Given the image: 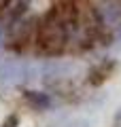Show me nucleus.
I'll return each mask as SVG.
<instances>
[{"mask_svg": "<svg viewBox=\"0 0 121 127\" xmlns=\"http://www.w3.org/2000/svg\"><path fill=\"white\" fill-rule=\"evenodd\" d=\"M32 4H34V0H6L4 6L0 9V23L6 26V23L28 15L30 9H32Z\"/></svg>", "mask_w": 121, "mask_h": 127, "instance_id": "nucleus-2", "label": "nucleus"}, {"mask_svg": "<svg viewBox=\"0 0 121 127\" xmlns=\"http://www.w3.org/2000/svg\"><path fill=\"white\" fill-rule=\"evenodd\" d=\"M19 125V117L17 114H9V117L4 119V123H2V127H17Z\"/></svg>", "mask_w": 121, "mask_h": 127, "instance_id": "nucleus-5", "label": "nucleus"}, {"mask_svg": "<svg viewBox=\"0 0 121 127\" xmlns=\"http://www.w3.org/2000/svg\"><path fill=\"white\" fill-rule=\"evenodd\" d=\"M94 11L102 30L121 34V0H100Z\"/></svg>", "mask_w": 121, "mask_h": 127, "instance_id": "nucleus-1", "label": "nucleus"}, {"mask_svg": "<svg viewBox=\"0 0 121 127\" xmlns=\"http://www.w3.org/2000/svg\"><path fill=\"white\" fill-rule=\"evenodd\" d=\"M115 127H121V110L117 112V117H115Z\"/></svg>", "mask_w": 121, "mask_h": 127, "instance_id": "nucleus-6", "label": "nucleus"}, {"mask_svg": "<svg viewBox=\"0 0 121 127\" xmlns=\"http://www.w3.org/2000/svg\"><path fill=\"white\" fill-rule=\"evenodd\" d=\"M23 100L28 106H32L34 110H45L51 106V97L49 93H43V91H26L23 93Z\"/></svg>", "mask_w": 121, "mask_h": 127, "instance_id": "nucleus-3", "label": "nucleus"}, {"mask_svg": "<svg viewBox=\"0 0 121 127\" xmlns=\"http://www.w3.org/2000/svg\"><path fill=\"white\" fill-rule=\"evenodd\" d=\"M111 72H113V62H102L100 66H96V68L89 72V83L94 87L102 85V83L111 76Z\"/></svg>", "mask_w": 121, "mask_h": 127, "instance_id": "nucleus-4", "label": "nucleus"}]
</instances>
